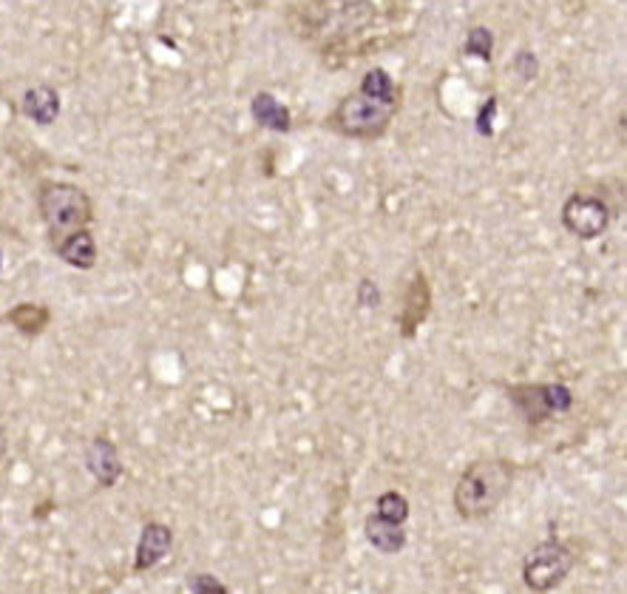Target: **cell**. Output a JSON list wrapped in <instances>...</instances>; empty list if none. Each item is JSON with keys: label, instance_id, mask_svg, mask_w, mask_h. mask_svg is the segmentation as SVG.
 Segmentation results:
<instances>
[{"label": "cell", "instance_id": "6da1fadb", "mask_svg": "<svg viewBox=\"0 0 627 594\" xmlns=\"http://www.w3.org/2000/svg\"><path fill=\"white\" fill-rule=\"evenodd\" d=\"M514 486V464L506 458H477L455 483V513L463 520H483L497 513Z\"/></svg>", "mask_w": 627, "mask_h": 594}, {"label": "cell", "instance_id": "7a4b0ae2", "mask_svg": "<svg viewBox=\"0 0 627 594\" xmlns=\"http://www.w3.org/2000/svg\"><path fill=\"white\" fill-rule=\"evenodd\" d=\"M37 211L52 245H57L60 239H66L74 230L89 228L94 219V202L89 193L74 182H60V179H46L40 186Z\"/></svg>", "mask_w": 627, "mask_h": 594}, {"label": "cell", "instance_id": "3957f363", "mask_svg": "<svg viewBox=\"0 0 627 594\" xmlns=\"http://www.w3.org/2000/svg\"><path fill=\"white\" fill-rule=\"evenodd\" d=\"M400 100H381L367 91H353L335 105L327 126L349 140H378L389 131L392 119L398 114Z\"/></svg>", "mask_w": 627, "mask_h": 594}, {"label": "cell", "instance_id": "277c9868", "mask_svg": "<svg viewBox=\"0 0 627 594\" xmlns=\"http://www.w3.org/2000/svg\"><path fill=\"white\" fill-rule=\"evenodd\" d=\"M576 552L560 541L537 543L523 560V583L532 592H551L574 572Z\"/></svg>", "mask_w": 627, "mask_h": 594}, {"label": "cell", "instance_id": "5b68a950", "mask_svg": "<svg viewBox=\"0 0 627 594\" xmlns=\"http://www.w3.org/2000/svg\"><path fill=\"white\" fill-rule=\"evenodd\" d=\"M506 393L514 402L516 413L532 427H539L548 418L562 416L574 407V393L568 384H511Z\"/></svg>", "mask_w": 627, "mask_h": 594}, {"label": "cell", "instance_id": "8992f818", "mask_svg": "<svg viewBox=\"0 0 627 594\" xmlns=\"http://www.w3.org/2000/svg\"><path fill=\"white\" fill-rule=\"evenodd\" d=\"M562 225L571 237L590 242L599 239L611 225V208L605 200H599L593 193H571L562 205Z\"/></svg>", "mask_w": 627, "mask_h": 594}, {"label": "cell", "instance_id": "52a82bcc", "mask_svg": "<svg viewBox=\"0 0 627 594\" xmlns=\"http://www.w3.org/2000/svg\"><path fill=\"white\" fill-rule=\"evenodd\" d=\"M86 469H89V476L94 478L103 490L117 486L119 478H123V458H119L117 444L105 439V435L91 439V444L86 446Z\"/></svg>", "mask_w": 627, "mask_h": 594}, {"label": "cell", "instance_id": "ba28073f", "mask_svg": "<svg viewBox=\"0 0 627 594\" xmlns=\"http://www.w3.org/2000/svg\"><path fill=\"white\" fill-rule=\"evenodd\" d=\"M170 546H174V532H170L168 523H163V520H148L140 532L137 552H133V569H137V572L154 569L156 564H163L165 557H168Z\"/></svg>", "mask_w": 627, "mask_h": 594}, {"label": "cell", "instance_id": "9c48e42d", "mask_svg": "<svg viewBox=\"0 0 627 594\" xmlns=\"http://www.w3.org/2000/svg\"><path fill=\"white\" fill-rule=\"evenodd\" d=\"M428 307H432V288H428L426 276L414 274L409 288H406V305L404 316H400V333H404V339H412L418 333V327L428 316Z\"/></svg>", "mask_w": 627, "mask_h": 594}, {"label": "cell", "instance_id": "30bf717a", "mask_svg": "<svg viewBox=\"0 0 627 594\" xmlns=\"http://www.w3.org/2000/svg\"><path fill=\"white\" fill-rule=\"evenodd\" d=\"M52 251L74 270H91L97 265V256H100L97 239L89 228L68 233L66 239H60L57 245H52Z\"/></svg>", "mask_w": 627, "mask_h": 594}, {"label": "cell", "instance_id": "8fae6325", "mask_svg": "<svg viewBox=\"0 0 627 594\" xmlns=\"http://www.w3.org/2000/svg\"><path fill=\"white\" fill-rule=\"evenodd\" d=\"M60 94L52 86H35L23 94L21 100V114L37 126H52L54 119L60 117Z\"/></svg>", "mask_w": 627, "mask_h": 594}, {"label": "cell", "instance_id": "7c38bea8", "mask_svg": "<svg viewBox=\"0 0 627 594\" xmlns=\"http://www.w3.org/2000/svg\"><path fill=\"white\" fill-rule=\"evenodd\" d=\"M251 112L258 126L270 128L276 135H287L290 128H293V114H290V109L281 103L279 97L270 94V91H258V94L253 97Z\"/></svg>", "mask_w": 627, "mask_h": 594}, {"label": "cell", "instance_id": "4fadbf2b", "mask_svg": "<svg viewBox=\"0 0 627 594\" xmlns=\"http://www.w3.org/2000/svg\"><path fill=\"white\" fill-rule=\"evenodd\" d=\"M363 535H367L369 546L381 552V555H398L409 541L400 523H389V520L378 518V515H369L367 523H363Z\"/></svg>", "mask_w": 627, "mask_h": 594}, {"label": "cell", "instance_id": "5bb4252c", "mask_svg": "<svg viewBox=\"0 0 627 594\" xmlns=\"http://www.w3.org/2000/svg\"><path fill=\"white\" fill-rule=\"evenodd\" d=\"M7 321L26 339H37L46 327L52 325V311L43 305H35V302H23V305H15L7 313Z\"/></svg>", "mask_w": 627, "mask_h": 594}, {"label": "cell", "instance_id": "9a60e30c", "mask_svg": "<svg viewBox=\"0 0 627 594\" xmlns=\"http://www.w3.org/2000/svg\"><path fill=\"white\" fill-rule=\"evenodd\" d=\"M358 89L367 91V94L372 97H381V100H400L398 83L392 80V75L386 68H372V72H367Z\"/></svg>", "mask_w": 627, "mask_h": 594}, {"label": "cell", "instance_id": "2e32d148", "mask_svg": "<svg viewBox=\"0 0 627 594\" xmlns=\"http://www.w3.org/2000/svg\"><path fill=\"white\" fill-rule=\"evenodd\" d=\"M375 515L378 518L389 520V523H400V527H404L406 518H409V501L395 490L384 492L375 504Z\"/></svg>", "mask_w": 627, "mask_h": 594}, {"label": "cell", "instance_id": "e0dca14e", "mask_svg": "<svg viewBox=\"0 0 627 594\" xmlns=\"http://www.w3.org/2000/svg\"><path fill=\"white\" fill-rule=\"evenodd\" d=\"M463 52L469 54V58H477V60H491V54H495V35H491V29H486V26H474V29H469V35H465V43H463Z\"/></svg>", "mask_w": 627, "mask_h": 594}, {"label": "cell", "instance_id": "ac0fdd59", "mask_svg": "<svg viewBox=\"0 0 627 594\" xmlns=\"http://www.w3.org/2000/svg\"><path fill=\"white\" fill-rule=\"evenodd\" d=\"M188 589L196 594H228L230 589L221 583V580H216L214 574H193L191 580H188Z\"/></svg>", "mask_w": 627, "mask_h": 594}, {"label": "cell", "instance_id": "d6986e66", "mask_svg": "<svg viewBox=\"0 0 627 594\" xmlns=\"http://www.w3.org/2000/svg\"><path fill=\"white\" fill-rule=\"evenodd\" d=\"M358 305L367 307V311L381 305V290L372 279H361V285H358Z\"/></svg>", "mask_w": 627, "mask_h": 594}, {"label": "cell", "instance_id": "ffe728a7", "mask_svg": "<svg viewBox=\"0 0 627 594\" xmlns=\"http://www.w3.org/2000/svg\"><path fill=\"white\" fill-rule=\"evenodd\" d=\"M495 112H497V97H491L483 109H479V117H477V131L483 137H491L495 135V128H491V119H495Z\"/></svg>", "mask_w": 627, "mask_h": 594}, {"label": "cell", "instance_id": "44dd1931", "mask_svg": "<svg viewBox=\"0 0 627 594\" xmlns=\"http://www.w3.org/2000/svg\"><path fill=\"white\" fill-rule=\"evenodd\" d=\"M539 63H537V58H534L532 52H520L516 54V60H514V68L520 72V77L523 80H534L537 77V72H539Z\"/></svg>", "mask_w": 627, "mask_h": 594}, {"label": "cell", "instance_id": "7402d4cb", "mask_svg": "<svg viewBox=\"0 0 627 594\" xmlns=\"http://www.w3.org/2000/svg\"><path fill=\"white\" fill-rule=\"evenodd\" d=\"M0 270H3V251H0Z\"/></svg>", "mask_w": 627, "mask_h": 594}]
</instances>
